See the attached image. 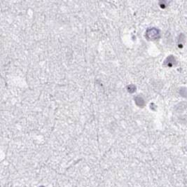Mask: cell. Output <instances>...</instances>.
I'll return each mask as SVG.
<instances>
[{"label": "cell", "mask_w": 187, "mask_h": 187, "mask_svg": "<svg viewBox=\"0 0 187 187\" xmlns=\"http://www.w3.org/2000/svg\"><path fill=\"white\" fill-rule=\"evenodd\" d=\"M146 37L149 40H156L160 37V31L156 28H149L146 30Z\"/></svg>", "instance_id": "6da1fadb"}, {"label": "cell", "mask_w": 187, "mask_h": 187, "mask_svg": "<svg viewBox=\"0 0 187 187\" xmlns=\"http://www.w3.org/2000/svg\"><path fill=\"white\" fill-rule=\"evenodd\" d=\"M163 65L168 68H172L175 65H177V60L175 58V56L170 55H169L167 58L165 60Z\"/></svg>", "instance_id": "7a4b0ae2"}, {"label": "cell", "mask_w": 187, "mask_h": 187, "mask_svg": "<svg viewBox=\"0 0 187 187\" xmlns=\"http://www.w3.org/2000/svg\"><path fill=\"white\" fill-rule=\"evenodd\" d=\"M186 42V36L184 34H180L177 38V45L179 48H182Z\"/></svg>", "instance_id": "3957f363"}, {"label": "cell", "mask_w": 187, "mask_h": 187, "mask_svg": "<svg viewBox=\"0 0 187 187\" xmlns=\"http://www.w3.org/2000/svg\"><path fill=\"white\" fill-rule=\"evenodd\" d=\"M187 107V104L185 102H181L179 103L177 105H176L175 107V110L177 111V112H182L183 111H184L186 109V108Z\"/></svg>", "instance_id": "277c9868"}, {"label": "cell", "mask_w": 187, "mask_h": 187, "mask_svg": "<svg viewBox=\"0 0 187 187\" xmlns=\"http://www.w3.org/2000/svg\"><path fill=\"white\" fill-rule=\"evenodd\" d=\"M135 102H136V104L138 105V106L141 107H144V105H145V102L144 100V99H143L141 97H139H139H137L135 98Z\"/></svg>", "instance_id": "5b68a950"}, {"label": "cell", "mask_w": 187, "mask_h": 187, "mask_svg": "<svg viewBox=\"0 0 187 187\" xmlns=\"http://www.w3.org/2000/svg\"><path fill=\"white\" fill-rule=\"evenodd\" d=\"M179 92L181 97L187 98V88L186 87H181V88H179Z\"/></svg>", "instance_id": "8992f818"}, {"label": "cell", "mask_w": 187, "mask_h": 187, "mask_svg": "<svg viewBox=\"0 0 187 187\" xmlns=\"http://www.w3.org/2000/svg\"><path fill=\"white\" fill-rule=\"evenodd\" d=\"M128 91L129 92H135V89H136V88H135V86H132V85H131V86H128Z\"/></svg>", "instance_id": "52a82bcc"}, {"label": "cell", "mask_w": 187, "mask_h": 187, "mask_svg": "<svg viewBox=\"0 0 187 187\" xmlns=\"http://www.w3.org/2000/svg\"><path fill=\"white\" fill-rule=\"evenodd\" d=\"M161 2L163 3V4H160V5H161V6L162 7V8H165V7L167 6L166 2V1H161Z\"/></svg>", "instance_id": "ba28073f"}]
</instances>
